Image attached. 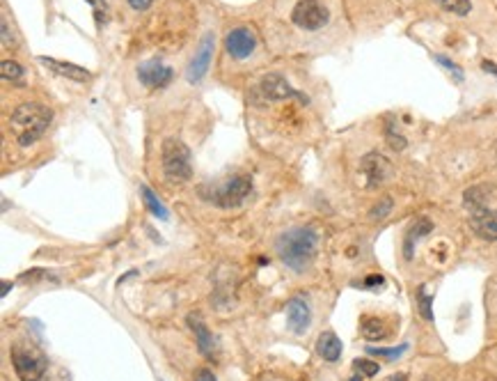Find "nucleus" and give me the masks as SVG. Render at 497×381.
Returning a JSON list of instances; mask_svg holds the SVG:
<instances>
[{"mask_svg":"<svg viewBox=\"0 0 497 381\" xmlns=\"http://www.w3.org/2000/svg\"><path fill=\"white\" fill-rule=\"evenodd\" d=\"M351 381H360V375H355V377H353Z\"/></svg>","mask_w":497,"mask_h":381,"instance_id":"37","label":"nucleus"},{"mask_svg":"<svg viewBox=\"0 0 497 381\" xmlns=\"http://www.w3.org/2000/svg\"><path fill=\"white\" fill-rule=\"evenodd\" d=\"M286 324H289V328L296 335H303L307 331L312 324V308H310L307 297L296 294V297L286 303Z\"/></svg>","mask_w":497,"mask_h":381,"instance_id":"11","label":"nucleus"},{"mask_svg":"<svg viewBox=\"0 0 497 381\" xmlns=\"http://www.w3.org/2000/svg\"><path fill=\"white\" fill-rule=\"evenodd\" d=\"M195 381H218V379H216V375H213L211 370L202 368V370L195 372Z\"/></svg>","mask_w":497,"mask_h":381,"instance_id":"32","label":"nucleus"},{"mask_svg":"<svg viewBox=\"0 0 497 381\" xmlns=\"http://www.w3.org/2000/svg\"><path fill=\"white\" fill-rule=\"evenodd\" d=\"M433 297L426 294V288L422 285L420 290H417V308H420V315L426 319V322H433Z\"/></svg>","mask_w":497,"mask_h":381,"instance_id":"20","label":"nucleus"},{"mask_svg":"<svg viewBox=\"0 0 497 381\" xmlns=\"http://www.w3.org/2000/svg\"><path fill=\"white\" fill-rule=\"evenodd\" d=\"M10 288H12V283L3 280V297H7V292H10Z\"/></svg>","mask_w":497,"mask_h":381,"instance_id":"36","label":"nucleus"},{"mask_svg":"<svg viewBox=\"0 0 497 381\" xmlns=\"http://www.w3.org/2000/svg\"><path fill=\"white\" fill-rule=\"evenodd\" d=\"M472 219H470V228L477 237H482L486 241H497V212H491L484 207L472 209Z\"/></svg>","mask_w":497,"mask_h":381,"instance_id":"13","label":"nucleus"},{"mask_svg":"<svg viewBox=\"0 0 497 381\" xmlns=\"http://www.w3.org/2000/svg\"><path fill=\"white\" fill-rule=\"evenodd\" d=\"M406 379H408V377L404 375V372H399V375H395V377H390L387 381H406Z\"/></svg>","mask_w":497,"mask_h":381,"instance_id":"35","label":"nucleus"},{"mask_svg":"<svg viewBox=\"0 0 497 381\" xmlns=\"http://www.w3.org/2000/svg\"><path fill=\"white\" fill-rule=\"evenodd\" d=\"M0 74H3L5 81H21L23 79V69L14 60H3L0 63Z\"/></svg>","mask_w":497,"mask_h":381,"instance_id":"24","label":"nucleus"},{"mask_svg":"<svg viewBox=\"0 0 497 381\" xmlns=\"http://www.w3.org/2000/svg\"><path fill=\"white\" fill-rule=\"evenodd\" d=\"M39 278H53V276L46 273V271H39V269L28 271V273H23V276H21V280H39Z\"/></svg>","mask_w":497,"mask_h":381,"instance_id":"30","label":"nucleus"},{"mask_svg":"<svg viewBox=\"0 0 497 381\" xmlns=\"http://www.w3.org/2000/svg\"><path fill=\"white\" fill-rule=\"evenodd\" d=\"M154 0H128V5L133 7L135 12H145V10H150Z\"/></svg>","mask_w":497,"mask_h":381,"instance_id":"31","label":"nucleus"},{"mask_svg":"<svg viewBox=\"0 0 497 381\" xmlns=\"http://www.w3.org/2000/svg\"><path fill=\"white\" fill-rule=\"evenodd\" d=\"M360 333L364 340L378 342V340H385V337L390 335V328L385 326V322H383L380 317H362Z\"/></svg>","mask_w":497,"mask_h":381,"instance_id":"18","label":"nucleus"},{"mask_svg":"<svg viewBox=\"0 0 497 381\" xmlns=\"http://www.w3.org/2000/svg\"><path fill=\"white\" fill-rule=\"evenodd\" d=\"M161 161L165 179L172 184H184L193 175V166H190V150L186 143H181L179 138H165L161 147Z\"/></svg>","mask_w":497,"mask_h":381,"instance_id":"5","label":"nucleus"},{"mask_svg":"<svg viewBox=\"0 0 497 381\" xmlns=\"http://www.w3.org/2000/svg\"><path fill=\"white\" fill-rule=\"evenodd\" d=\"M435 63H438V65H442L444 69H449V72L456 76V81H463V72H460V69H458V67H456L454 63H451V60H447V58H444V56H435Z\"/></svg>","mask_w":497,"mask_h":381,"instance_id":"27","label":"nucleus"},{"mask_svg":"<svg viewBox=\"0 0 497 381\" xmlns=\"http://www.w3.org/2000/svg\"><path fill=\"white\" fill-rule=\"evenodd\" d=\"M51 120H53V112L46 106H41V103H21V106H16L10 115V127L16 143L21 147L37 143L48 129Z\"/></svg>","mask_w":497,"mask_h":381,"instance_id":"2","label":"nucleus"},{"mask_svg":"<svg viewBox=\"0 0 497 381\" xmlns=\"http://www.w3.org/2000/svg\"><path fill=\"white\" fill-rule=\"evenodd\" d=\"M353 370L362 377H376L380 372V366L369 359H357V361H353Z\"/></svg>","mask_w":497,"mask_h":381,"instance_id":"25","label":"nucleus"},{"mask_svg":"<svg viewBox=\"0 0 497 381\" xmlns=\"http://www.w3.org/2000/svg\"><path fill=\"white\" fill-rule=\"evenodd\" d=\"M188 326H190V331L195 333L197 349L202 351V356H206L208 361H216L218 354H220V344H218L216 335L206 328L202 315H199V313H190L188 315Z\"/></svg>","mask_w":497,"mask_h":381,"instance_id":"10","label":"nucleus"},{"mask_svg":"<svg viewBox=\"0 0 497 381\" xmlns=\"http://www.w3.org/2000/svg\"><path fill=\"white\" fill-rule=\"evenodd\" d=\"M39 63L44 67H48L51 72H55L58 76H62V79H67V81H76V83L92 81V72H87L85 67H78V65H72V63H62V60L46 58V56H39Z\"/></svg>","mask_w":497,"mask_h":381,"instance_id":"14","label":"nucleus"},{"mask_svg":"<svg viewBox=\"0 0 497 381\" xmlns=\"http://www.w3.org/2000/svg\"><path fill=\"white\" fill-rule=\"evenodd\" d=\"M442 10H447V12H454L458 16H465L470 14V10H472V3L470 0H435Z\"/></svg>","mask_w":497,"mask_h":381,"instance_id":"23","label":"nucleus"},{"mask_svg":"<svg viewBox=\"0 0 497 381\" xmlns=\"http://www.w3.org/2000/svg\"><path fill=\"white\" fill-rule=\"evenodd\" d=\"M362 172H364V177H367V184L376 186L390 177L392 166H390V161L385 157H380L378 152H369L367 157L362 159Z\"/></svg>","mask_w":497,"mask_h":381,"instance_id":"15","label":"nucleus"},{"mask_svg":"<svg viewBox=\"0 0 497 381\" xmlns=\"http://www.w3.org/2000/svg\"><path fill=\"white\" fill-rule=\"evenodd\" d=\"M92 5V12H94V21H97V28L101 30L103 25L110 21V10H108V3L106 0H87Z\"/></svg>","mask_w":497,"mask_h":381,"instance_id":"21","label":"nucleus"},{"mask_svg":"<svg viewBox=\"0 0 497 381\" xmlns=\"http://www.w3.org/2000/svg\"><path fill=\"white\" fill-rule=\"evenodd\" d=\"M3 46H5V49L14 46L12 41H10V25H7V21H5V19H3Z\"/></svg>","mask_w":497,"mask_h":381,"instance_id":"33","label":"nucleus"},{"mask_svg":"<svg viewBox=\"0 0 497 381\" xmlns=\"http://www.w3.org/2000/svg\"><path fill=\"white\" fill-rule=\"evenodd\" d=\"M385 285V278L383 276H367V278L362 280V288H367V290H378Z\"/></svg>","mask_w":497,"mask_h":381,"instance_id":"29","label":"nucleus"},{"mask_svg":"<svg viewBox=\"0 0 497 381\" xmlns=\"http://www.w3.org/2000/svg\"><path fill=\"white\" fill-rule=\"evenodd\" d=\"M286 99H298L300 103H307V97L300 92H296L289 83H286L280 74H266L248 90V101L252 106H268L275 101Z\"/></svg>","mask_w":497,"mask_h":381,"instance_id":"4","label":"nucleus"},{"mask_svg":"<svg viewBox=\"0 0 497 381\" xmlns=\"http://www.w3.org/2000/svg\"><path fill=\"white\" fill-rule=\"evenodd\" d=\"M317 351L324 361L335 363V361H339V356H342V342H339V337L333 331H326V333L319 335Z\"/></svg>","mask_w":497,"mask_h":381,"instance_id":"16","label":"nucleus"},{"mask_svg":"<svg viewBox=\"0 0 497 381\" xmlns=\"http://www.w3.org/2000/svg\"><path fill=\"white\" fill-rule=\"evenodd\" d=\"M385 141H387V145H390L395 152L406 150V138L397 131V127H395V122H392V120H387V124H385Z\"/></svg>","mask_w":497,"mask_h":381,"instance_id":"22","label":"nucleus"},{"mask_svg":"<svg viewBox=\"0 0 497 381\" xmlns=\"http://www.w3.org/2000/svg\"><path fill=\"white\" fill-rule=\"evenodd\" d=\"M482 69H484V72H488V74L497 76V65L491 63V60H484V63H482Z\"/></svg>","mask_w":497,"mask_h":381,"instance_id":"34","label":"nucleus"},{"mask_svg":"<svg viewBox=\"0 0 497 381\" xmlns=\"http://www.w3.org/2000/svg\"><path fill=\"white\" fill-rule=\"evenodd\" d=\"M291 19L296 25H300L303 30H319L328 23L330 12L321 0H300V3L293 7Z\"/></svg>","mask_w":497,"mask_h":381,"instance_id":"7","label":"nucleus"},{"mask_svg":"<svg viewBox=\"0 0 497 381\" xmlns=\"http://www.w3.org/2000/svg\"><path fill=\"white\" fill-rule=\"evenodd\" d=\"M406 349H408V344H399V347H378V349L376 347H369L367 354H371V356H383V359H387V361H395Z\"/></svg>","mask_w":497,"mask_h":381,"instance_id":"26","label":"nucleus"},{"mask_svg":"<svg viewBox=\"0 0 497 381\" xmlns=\"http://www.w3.org/2000/svg\"><path fill=\"white\" fill-rule=\"evenodd\" d=\"M250 190H252V179L246 175H237L213 188L202 186L199 188V195H202L206 202L220 207V209H234V207H239L250 195Z\"/></svg>","mask_w":497,"mask_h":381,"instance_id":"6","label":"nucleus"},{"mask_svg":"<svg viewBox=\"0 0 497 381\" xmlns=\"http://www.w3.org/2000/svg\"><path fill=\"white\" fill-rule=\"evenodd\" d=\"M225 46H227V53L234 60H243L255 53L257 49V34L250 28H234L225 37Z\"/></svg>","mask_w":497,"mask_h":381,"instance_id":"12","label":"nucleus"},{"mask_svg":"<svg viewBox=\"0 0 497 381\" xmlns=\"http://www.w3.org/2000/svg\"><path fill=\"white\" fill-rule=\"evenodd\" d=\"M390 209H392V200H390V198H383V200L376 207H373L371 216H373V219H383V216L390 214Z\"/></svg>","mask_w":497,"mask_h":381,"instance_id":"28","label":"nucleus"},{"mask_svg":"<svg viewBox=\"0 0 497 381\" xmlns=\"http://www.w3.org/2000/svg\"><path fill=\"white\" fill-rule=\"evenodd\" d=\"M213 46H216L213 32H206L202 41H199L195 58L190 60V65H188V72H186L188 83H199L204 79V74L208 72V65H211V60H213Z\"/></svg>","mask_w":497,"mask_h":381,"instance_id":"9","label":"nucleus"},{"mask_svg":"<svg viewBox=\"0 0 497 381\" xmlns=\"http://www.w3.org/2000/svg\"><path fill=\"white\" fill-rule=\"evenodd\" d=\"M317 246H319V235L314 228H293V230L282 232V235L275 239L277 257L282 259V264H286L296 273H303L305 269H310V264L314 262V255H317Z\"/></svg>","mask_w":497,"mask_h":381,"instance_id":"1","label":"nucleus"},{"mask_svg":"<svg viewBox=\"0 0 497 381\" xmlns=\"http://www.w3.org/2000/svg\"><path fill=\"white\" fill-rule=\"evenodd\" d=\"M138 79H140L143 85L152 90H159V88H168L174 79V72L172 67H168L161 60H145L138 67Z\"/></svg>","mask_w":497,"mask_h":381,"instance_id":"8","label":"nucleus"},{"mask_svg":"<svg viewBox=\"0 0 497 381\" xmlns=\"http://www.w3.org/2000/svg\"><path fill=\"white\" fill-rule=\"evenodd\" d=\"M12 366L21 381H48V361L32 342H16L10 349Z\"/></svg>","mask_w":497,"mask_h":381,"instance_id":"3","label":"nucleus"},{"mask_svg":"<svg viewBox=\"0 0 497 381\" xmlns=\"http://www.w3.org/2000/svg\"><path fill=\"white\" fill-rule=\"evenodd\" d=\"M433 230V223L429 219H417L413 225H411V230H408V235H406V241H404V255L406 259H411L413 257V248H415V241L417 239H422L424 235H429V232Z\"/></svg>","mask_w":497,"mask_h":381,"instance_id":"17","label":"nucleus"},{"mask_svg":"<svg viewBox=\"0 0 497 381\" xmlns=\"http://www.w3.org/2000/svg\"><path fill=\"white\" fill-rule=\"evenodd\" d=\"M140 195H143V202L145 207L150 209L156 219H161V221H168V209H165V205L152 193V188L150 186H140Z\"/></svg>","mask_w":497,"mask_h":381,"instance_id":"19","label":"nucleus"}]
</instances>
